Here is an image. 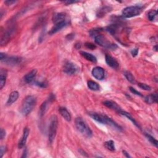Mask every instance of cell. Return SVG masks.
I'll return each instance as SVG.
<instances>
[{
    "label": "cell",
    "mask_w": 158,
    "mask_h": 158,
    "mask_svg": "<svg viewBox=\"0 0 158 158\" xmlns=\"http://www.w3.org/2000/svg\"><path fill=\"white\" fill-rule=\"evenodd\" d=\"M36 105V98L32 95H28L22 103V105L21 107V113L22 114L26 116L30 114Z\"/></svg>",
    "instance_id": "cell-1"
},
{
    "label": "cell",
    "mask_w": 158,
    "mask_h": 158,
    "mask_svg": "<svg viewBox=\"0 0 158 158\" xmlns=\"http://www.w3.org/2000/svg\"><path fill=\"white\" fill-rule=\"evenodd\" d=\"M76 126L77 130L81 134L88 138H90L93 135V132L90 127L87 125L85 120L82 117H77L76 119Z\"/></svg>",
    "instance_id": "cell-2"
},
{
    "label": "cell",
    "mask_w": 158,
    "mask_h": 158,
    "mask_svg": "<svg viewBox=\"0 0 158 158\" xmlns=\"http://www.w3.org/2000/svg\"><path fill=\"white\" fill-rule=\"evenodd\" d=\"M58 126V119L56 115H53L51 117L48 128V139L50 143H53L55 139Z\"/></svg>",
    "instance_id": "cell-3"
},
{
    "label": "cell",
    "mask_w": 158,
    "mask_h": 158,
    "mask_svg": "<svg viewBox=\"0 0 158 158\" xmlns=\"http://www.w3.org/2000/svg\"><path fill=\"white\" fill-rule=\"evenodd\" d=\"M94 38L95 42L104 48L113 49V50L117 48V45L114 43L110 42V41L106 38V36H103L101 34H98L95 36Z\"/></svg>",
    "instance_id": "cell-4"
},
{
    "label": "cell",
    "mask_w": 158,
    "mask_h": 158,
    "mask_svg": "<svg viewBox=\"0 0 158 158\" xmlns=\"http://www.w3.org/2000/svg\"><path fill=\"white\" fill-rule=\"evenodd\" d=\"M142 9L140 6H134L124 8L122 11V16L125 18H131L140 14Z\"/></svg>",
    "instance_id": "cell-5"
},
{
    "label": "cell",
    "mask_w": 158,
    "mask_h": 158,
    "mask_svg": "<svg viewBox=\"0 0 158 158\" xmlns=\"http://www.w3.org/2000/svg\"><path fill=\"white\" fill-rule=\"evenodd\" d=\"M16 30V28L15 26H11L8 27L7 30L5 31L1 38V45L2 46L6 45L11 40L12 37L14 35Z\"/></svg>",
    "instance_id": "cell-6"
},
{
    "label": "cell",
    "mask_w": 158,
    "mask_h": 158,
    "mask_svg": "<svg viewBox=\"0 0 158 158\" xmlns=\"http://www.w3.org/2000/svg\"><path fill=\"white\" fill-rule=\"evenodd\" d=\"M64 72L70 76L76 74L78 71V68L73 62L67 61L65 62L63 66Z\"/></svg>",
    "instance_id": "cell-7"
},
{
    "label": "cell",
    "mask_w": 158,
    "mask_h": 158,
    "mask_svg": "<svg viewBox=\"0 0 158 158\" xmlns=\"http://www.w3.org/2000/svg\"><path fill=\"white\" fill-rule=\"evenodd\" d=\"M88 115L93 120H96L97 122L99 123L102 124H109L110 117H107V116L106 115H103L97 113H93V112L89 113Z\"/></svg>",
    "instance_id": "cell-8"
},
{
    "label": "cell",
    "mask_w": 158,
    "mask_h": 158,
    "mask_svg": "<svg viewBox=\"0 0 158 158\" xmlns=\"http://www.w3.org/2000/svg\"><path fill=\"white\" fill-rule=\"evenodd\" d=\"M92 76L97 80H103L105 77V72L104 70L101 67H95L91 71Z\"/></svg>",
    "instance_id": "cell-9"
},
{
    "label": "cell",
    "mask_w": 158,
    "mask_h": 158,
    "mask_svg": "<svg viewBox=\"0 0 158 158\" xmlns=\"http://www.w3.org/2000/svg\"><path fill=\"white\" fill-rule=\"evenodd\" d=\"M4 62L5 63L11 65H15L20 64L22 62V58L18 56H11V57H7L5 58V59L1 61Z\"/></svg>",
    "instance_id": "cell-10"
},
{
    "label": "cell",
    "mask_w": 158,
    "mask_h": 158,
    "mask_svg": "<svg viewBox=\"0 0 158 158\" xmlns=\"http://www.w3.org/2000/svg\"><path fill=\"white\" fill-rule=\"evenodd\" d=\"M105 60H106V64L109 66H110L111 68H113L114 69H118L119 64L115 58H114L113 57H112L109 55H106L105 56Z\"/></svg>",
    "instance_id": "cell-11"
},
{
    "label": "cell",
    "mask_w": 158,
    "mask_h": 158,
    "mask_svg": "<svg viewBox=\"0 0 158 158\" xmlns=\"http://www.w3.org/2000/svg\"><path fill=\"white\" fill-rule=\"evenodd\" d=\"M29 128L27 127L24 128V132H23V135L21 139L20 140V141H19L18 143V148L19 149H22L23 148L25 145H26V143L27 142V140L29 135Z\"/></svg>",
    "instance_id": "cell-12"
},
{
    "label": "cell",
    "mask_w": 158,
    "mask_h": 158,
    "mask_svg": "<svg viewBox=\"0 0 158 158\" xmlns=\"http://www.w3.org/2000/svg\"><path fill=\"white\" fill-rule=\"evenodd\" d=\"M68 24V22H66V20H64V21L62 22H59L58 23L55 24V26H54L50 30V31L49 32V35H53L56 34V32H57L58 31H59L60 30H61L62 28H63L65 26H66V25Z\"/></svg>",
    "instance_id": "cell-13"
},
{
    "label": "cell",
    "mask_w": 158,
    "mask_h": 158,
    "mask_svg": "<svg viewBox=\"0 0 158 158\" xmlns=\"http://www.w3.org/2000/svg\"><path fill=\"white\" fill-rule=\"evenodd\" d=\"M37 70L36 69H33L30 72L26 74L24 77V81L27 84H32L35 81V79L36 76Z\"/></svg>",
    "instance_id": "cell-14"
},
{
    "label": "cell",
    "mask_w": 158,
    "mask_h": 158,
    "mask_svg": "<svg viewBox=\"0 0 158 158\" xmlns=\"http://www.w3.org/2000/svg\"><path fill=\"white\" fill-rule=\"evenodd\" d=\"M103 105L109 108V109H113L115 111L117 112V113H119V112L122 110L121 108H120L117 104L111 101H105L103 102Z\"/></svg>",
    "instance_id": "cell-15"
},
{
    "label": "cell",
    "mask_w": 158,
    "mask_h": 158,
    "mask_svg": "<svg viewBox=\"0 0 158 158\" xmlns=\"http://www.w3.org/2000/svg\"><path fill=\"white\" fill-rule=\"evenodd\" d=\"M59 112L60 114L62 116V117L64 118L67 121L70 122L72 120L71 115L69 113V112L68 111L65 107H60L59 108Z\"/></svg>",
    "instance_id": "cell-16"
},
{
    "label": "cell",
    "mask_w": 158,
    "mask_h": 158,
    "mask_svg": "<svg viewBox=\"0 0 158 158\" xmlns=\"http://www.w3.org/2000/svg\"><path fill=\"white\" fill-rule=\"evenodd\" d=\"M19 97V92L17 91H14L10 94L9 98L7 99V106H10L12 105L14 102L18 100V99Z\"/></svg>",
    "instance_id": "cell-17"
},
{
    "label": "cell",
    "mask_w": 158,
    "mask_h": 158,
    "mask_svg": "<svg viewBox=\"0 0 158 158\" xmlns=\"http://www.w3.org/2000/svg\"><path fill=\"white\" fill-rule=\"evenodd\" d=\"M80 53L82 55V56L84 57L85 59H86L87 61H89L91 62H93V63H97V57L95 56H93L92 54L88 53L85 52V51H80Z\"/></svg>",
    "instance_id": "cell-18"
},
{
    "label": "cell",
    "mask_w": 158,
    "mask_h": 158,
    "mask_svg": "<svg viewBox=\"0 0 158 158\" xmlns=\"http://www.w3.org/2000/svg\"><path fill=\"white\" fill-rule=\"evenodd\" d=\"M7 77V71L5 69H1L0 70V89H2L5 85Z\"/></svg>",
    "instance_id": "cell-19"
},
{
    "label": "cell",
    "mask_w": 158,
    "mask_h": 158,
    "mask_svg": "<svg viewBox=\"0 0 158 158\" xmlns=\"http://www.w3.org/2000/svg\"><path fill=\"white\" fill-rule=\"evenodd\" d=\"M157 99H158L157 94L155 93L148 95V96L145 97L144 100L148 104L151 105V104H153V103H157Z\"/></svg>",
    "instance_id": "cell-20"
},
{
    "label": "cell",
    "mask_w": 158,
    "mask_h": 158,
    "mask_svg": "<svg viewBox=\"0 0 158 158\" xmlns=\"http://www.w3.org/2000/svg\"><path fill=\"white\" fill-rule=\"evenodd\" d=\"M65 18V15L64 13H57L56 14L54 15L53 18V22L55 24L58 23L59 22H62L64 21Z\"/></svg>",
    "instance_id": "cell-21"
},
{
    "label": "cell",
    "mask_w": 158,
    "mask_h": 158,
    "mask_svg": "<svg viewBox=\"0 0 158 158\" xmlns=\"http://www.w3.org/2000/svg\"><path fill=\"white\" fill-rule=\"evenodd\" d=\"M119 114H121V115H124L125 117H126L127 118H128V119H129V120H130V121H132V122L133 124H134V125H135V126H136L137 127H138V128H140V126H139V124L136 122V120L132 117V115H131L129 113H127L126 111H123V110L122 109L121 111H120L119 112Z\"/></svg>",
    "instance_id": "cell-22"
},
{
    "label": "cell",
    "mask_w": 158,
    "mask_h": 158,
    "mask_svg": "<svg viewBox=\"0 0 158 158\" xmlns=\"http://www.w3.org/2000/svg\"><path fill=\"white\" fill-rule=\"evenodd\" d=\"M87 85H88L89 89L93 91H98L100 89V86H99V84L92 80H89L87 82Z\"/></svg>",
    "instance_id": "cell-23"
},
{
    "label": "cell",
    "mask_w": 158,
    "mask_h": 158,
    "mask_svg": "<svg viewBox=\"0 0 158 158\" xmlns=\"http://www.w3.org/2000/svg\"><path fill=\"white\" fill-rule=\"evenodd\" d=\"M105 148L111 151H114L115 150V144L113 140H109L105 143Z\"/></svg>",
    "instance_id": "cell-24"
},
{
    "label": "cell",
    "mask_w": 158,
    "mask_h": 158,
    "mask_svg": "<svg viewBox=\"0 0 158 158\" xmlns=\"http://www.w3.org/2000/svg\"><path fill=\"white\" fill-rule=\"evenodd\" d=\"M47 107H48V101H45L42 103V105H41L40 109V116L41 117H42L45 114L46 111L47 110Z\"/></svg>",
    "instance_id": "cell-25"
},
{
    "label": "cell",
    "mask_w": 158,
    "mask_h": 158,
    "mask_svg": "<svg viewBox=\"0 0 158 158\" xmlns=\"http://www.w3.org/2000/svg\"><path fill=\"white\" fill-rule=\"evenodd\" d=\"M111 8L109 7H104L101 8V9H99L98 11V12L97 13V16L99 18H101L103 16H105L106 13H107L108 12H109L111 10Z\"/></svg>",
    "instance_id": "cell-26"
},
{
    "label": "cell",
    "mask_w": 158,
    "mask_h": 158,
    "mask_svg": "<svg viewBox=\"0 0 158 158\" xmlns=\"http://www.w3.org/2000/svg\"><path fill=\"white\" fill-rule=\"evenodd\" d=\"M124 76L127 79L128 82H130L132 84H135V77L133 76L132 74L128 71H126L124 72Z\"/></svg>",
    "instance_id": "cell-27"
},
{
    "label": "cell",
    "mask_w": 158,
    "mask_h": 158,
    "mask_svg": "<svg viewBox=\"0 0 158 158\" xmlns=\"http://www.w3.org/2000/svg\"><path fill=\"white\" fill-rule=\"evenodd\" d=\"M145 136H147V139L150 141V143L151 144H153V145H155V146L156 147H157V144H158V142H157V140H156L155 138H154L153 136H152L151 135H150L149 134H145Z\"/></svg>",
    "instance_id": "cell-28"
},
{
    "label": "cell",
    "mask_w": 158,
    "mask_h": 158,
    "mask_svg": "<svg viewBox=\"0 0 158 158\" xmlns=\"http://www.w3.org/2000/svg\"><path fill=\"white\" fill-rule=\"evenodd\" d=\"M157 16V11L156 10H151L149 12L148 14V18L150 21H153L155 20V18Z\"/></svg>",
    "instance_id": "cell-29"
},
{
    "label": "cell",
    "mask_w": 158,
    "mask_h": 158,
    "mask_svg": "<svg viewBox=\"0 0 158 158\" xmlns=\"http://www.w3.org/2000/svg\"><path fill=\"white\" fill-rule=\"evenodd\" d=\"M138 86L140 87V88L143 89L144 90H146V91H150L151 90V87L149 85H147L146 84H143V83H138Z\"/></svg>",
    "instance_id": "cell-30"
},
{
    "label": "cell",
    "mask_w": 158,
    "mask_h": 158,
    "mask_svg": "<svg viewBox=\"0 0 158 158\" xmlns=\"http://www.w3.org/2000/svg\"><path fill=\"white\" fill-rule=\"evenodd\" d=\"M35 84L41 88H46L48 86V84L47 82L46 81H41V82H35Z\"/></svg>",
    "instance_id": "cell-31"
},
{
    "label": "cell",
    "mask_w": 158,
    "mask_h": 158,
    "mask_svg": "<svg viewBox=\"0 0 158 158\" xmlns=\"http://www.w3.org/2000/svg\"><path fill=\"white\" fill-rule=\"evenodd\" d=\"M85 45V47L87 48H88L90 49H91V50H93V49H95V48H97L96 45H95L94 44L91 43H86Z\"/></svg>",
    "instance_id": "cell-32"
},
{
    "label": "cell",
    "mask_w": 158,
    "mask_h": 158,
    "mask_svg": "<svg viewBox=\"0 0 158 158\" xmlns=\"http://www.w3.org/2000/svg\"><path fill=\"white\" fill-rule=\"evenodd\" d=\"M129 88H130V91L132 93H134L136 95H138V96H140V97H142V95H141V93L140 92H139L138 91H137L136 90H135V88H133V87L130 86Z\"/></svg>",
    "instance_id": "cell-33"
},
{
    "label": "cell",
    "mask_w": 158,
    "mask_h": 158,
    "mask_svg": "<svg viewBox=\"0 0 158 158\" xmlns=\"http://www.w3.org/2000/svg\"><path fill=\"white\" fill-rule=\"evenodd\" d=\"M131 54L132 56L135 57L137 56V55L138 54V48H135L134 49H133L132 51H131Z\"/></svg>",
    "instance_id": "cell-34"
},
{
    "label": "cell",
    "mask_w": 158,
    "mask_h": 158,
    "mask_svg": "<svg viewBox=\"0 0 158 158\" xmlns=\"http://www.w3.org/2000/svg\"><path fill=\"white\" fill-rule=\"evenodd\" d=\"M6 151V148L5 146H1L0 148V154H1V157H2Z\"/></svg>",
    "instance_id": "cell-35"
},
{
    "label": "cell",
    "mask_w": 158,
    "mask_h": 158,
    "mask_svg": "<svg viewBox=\"0 0 158 158\" xmlns=\"http://www.w3.org/2000/svg\"><path fill=\"white\" fill-rule=\"evenodd\" d=\"M5 136H6V132L3 129V128H1V132H0V137H1V139L3 140L4 138H5Z\"/></svg>",
    "instance_id": "cell-36"
},
{
    "label": "cell",
    "mask_w": 158,
    "mask_h": 158,
    "mask_svg": "<svg viewBox=\"0 0 158 158\" xmlns=\"http://www.w3.org/2000/svg\"><path fill=\"white\" fill-rule=\"evenodd\" d=\"M16 3V1H9V0H7V1H5V3L7 5H8V6L12 5V4Z\"/></svg>",
    "instance_id": "cell-37"
},
{
    "label": "cell",
    "mask_w": 158,
    "mask_h": 158,
    "mask_svg": "<svg viewBox=\"0 0 158 158\" xmlns=\"http://www.w3.org/2000/svg\"><path fill=\"white\" fill-rule=\"evenodd\" d=\"M77 1H64V3L65 4H67V5H70V4H72V3H77Z\"/></svg>",
    "instance_id": "cell-38"
},
{
    "label": "cell",
    "mask_w": 158,
    "mask_h": 158,
    "mask_svg": "<svg viewBox=\"0 0 158 158\" xmlns=\"http://www.w3.org/2000/svg\"><path fill=\"white\" fill-rule=\"evenodd\" d=\"M122 152H123L124 155L125 156H126V157H131V156L129 155V154H128L126 151H123Z\"/></svg>",
    "instance_id": "cell-39"
},
{
    "label": "cell",
    "mask_w": 158,
    "mask_h": 158,
    "mask_svg": "<svg viewBox=\"0 0 158 158\" xmlns=\"http://www.w3.org/2000/svg\"><path fill=\"white\" fill-rule=\"evenodd\" d=\"M79 151H80V153L82 154V155H84V156H88V155H86V153L85 151H83L82 149H80V150H79Z\"/></svg>",
    "instance_id": "cell-40"
},
{
    "label": "cell",
    "mask_w": 158,
    "mask_h": 158,
    "mask_svg": "<svg viewBox=\"0 0 158 158\" xmlns=\"http://www.w3.org/2000/svg\"><path fill=\"white\" fill-rule=\"evenodd\" d=\"M27 157V149H25V151H24L23 155L22 156V157Z\"/></svg>",
    "instance_id": "cell-41"
},
{
    "label": "cell",
    "mask_w": 158,
    "mask_h": 158,
    "mask_svg": "<svg viewBox=\"0 0 158 158\" xmlns=\"http://www.w3.org/2000/svg\"><path fill=\"white\" fill-rule=\"evenodd\" d=\"M155 51H157V45H156V46H155Z\"/></svg>",
    "instance_id": "cell-42"
}]
</instances>
